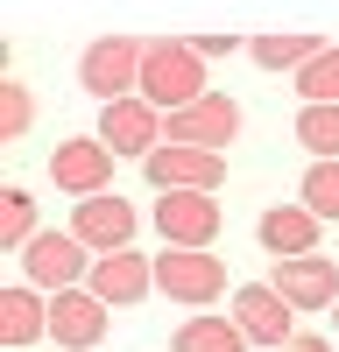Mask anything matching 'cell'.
Masks as SVG:
<instances>
[{
  "instance_id": "8fae6325",
  "label": "cell",
  "mask_w": 339,
  "mask_h": 352,
  "mask_svg": "<svg viewBox=\"0 0 339 352\" xmlns=\"http://www.w3.org/2000/svg\"><path fill=\"white\" fill-rule=\"evenodd\" d=\"M85 289H92L106 310H134V303L156 289V261H149V254H134V247L99 254V261H92V282H85Z\"/></svg>"
},
{
  "instance_id": "9c48e42d",
  "label": "cell",
  "mask_w": 339,
  "mask_h": 352,
  "mask_svg": "<svg viewBox=\"0 0 339 352\" xmlns=\"http://www.w3.org/2000/svg\"><path fill=\"white\" fill-rule=\"evenodd\" d=\"M240 134V106L226 99V92H205L198 106H184V113H170V134L163 141H177V148H212V155H226V141Z\"/></svg>"
},
{
  "instance_id": "3957f363",
  "label": "cell",
  "mask_w": 339,
  "mask_h": 352,
  "mask_svg": "<svg viewBox=\"0 0 339 352\" xmlns=\"http://www.w3.org/2000/svg\"><path fill=\"white\" fill-rule=\"evenodd\" d=\"M141 56H149V43H134V36H99V43H85V56H78V85H85L99 106L134 99V92H141Z\"/></svg>"
},
{
  "instance_id": "8992f818",
  "label": "cell",
  "mask_w": 339,
  "mask_h": 352,
  "mask_svg": "<svg viewBox=\"0 0 339 352\" xmlns=\"http://www.w3.org/2000/svg\"><path fill=\"white\" fill-rule=\"evenodd\" d=\"M156 232H163V247L212 254V240H219V190H163L156 197Z\"/></svg>"
},
{
  "instance_id": "5b68a950",
  "label": "cell",
  "mask_w": 339,
  "mask_h": 352,
  "mask_svg": "<svg viewBox=\"0 0 339 352\" xmlns=\"http://www.w3.org/2000/svg\"><path fill=\"white\" fill-rule=\"evenodd\" d=\"M50 184L64 190V197H106L113 190V148L99 134H71V141H56L50 148Z\"/></svg>"
},
{
  "instance_id": "30bf717a",
  "label": "cell",
  "mask_w": 339,
  "mask_h": 352,
  "mask_svg": "<svg viewBox=\"0 0 339 352\" xmlns=\"http://www.w3.org/2000/svg\"><path fill=\"white\" fill-rule=\"evenodd\" d=\"M134 226H141V212L121 197V190H106V197H85L78 212H71V232L92 254H121V247H134Z\"/></svg>"
},
{
  "instance_id": "ba28073f",
  "label": "cell",
  "mask_w": 339,
  "mask_h": 352,
  "mask_svg": "<svg viewBox=\"0 0 339 352\" xmlns=\"http://www.w3.org/2000/svg\"><path fill=\"white\" fill-rule=\"evenodd\" d=\"M234 324L247 331V345H269V352H282L297 338V310L276 296L269 282H240L234 289Z\"/></svg>"
},
{
  "instance_id": "cb8c5ba5",
  "label": "cell",
  "mask_w": 339,
  "mask_h": 352,
  "mask_svg": "<svg viewBox=\"0 0 339 352\" xmlns=\"http://www.w3.org/2000/svg\"><path fill=\"white\" fill-rule=\"evenodd\" d=\"M191 50H198V56L212 64V56H234V50H247V43L234 36V28H226V36H191Z\"/></svg>"
},
{
  "instance_id": "d4e9b609",
  "label": "cell",
  "mask_w": 339,
  "mask_h": 352,
  "mask_svg": "<svg viewBox=\"0 0 339 352\" xmlns=\"http://www.w3.org/2000/svg\"><path fill=\"white\" fill-rule=\"evenodd\" d=\"M282 352H332V338H318V331H297V338L282 345Z\"/></svg>"
},
{
  "instance_id": "5bb4252c",
  "label": "cell",
  "mask_w": 339,
  "mask_h": 352,
  "mask_svg": "<svg viewBox=\"0 0 339 352\" xmlns=\"http://www.w3.org/2000/svg\"><path fill=\"white\" fill-rule=\"evenodd\" d=\"M50 338L64 352H92L106 338V303L92 289H64V296H50Z\"/></svg>"
},
{
  "instance_id": "d6986e66",
  "label": "cell",
  "mask_w": 339,
  "mask_h": 352,
  "mask_svg": "<svg viewBox=\"0 0 339 352\" xmlns=\"http://www.w3.org/2000/svg\"><path fill=\"white\" fill-rule=\"evenodd\" d=\"M28 240H36V197H28L21 184H8V190H0V247L21 254Z\"/></svg>"
},
{
  "instance_id": "7a4b0ae2",
  "label": "cell",
  "mask_w": 339,
  "mask_h": 352,
  "mask_svg": "<svg viewBox=\"0 0 339 352\" xmlns=\"http://www.w3.org/2000/svg\"><path fill=\"white\" fill-rule=\"evenodd\" d=\"M92 247L78 240V232H36V240L21 247V282L43 289V296H64V289H85L92 282Z\"/></svg>"
},
{
  "instance_id": "ac0fdd59",
  "label": "cell",
  "mask_w": 339,
  "mask_h": 352,
  "mask_svg": "<svg viewBox=\"0 0 339 352\" xmlns=\"http://www.w3.org/2000/svg\"><path fill=\"white\" fill-rule=\"evenodd\" d=\"M177 352H247V331L234 324V317H212V310H198L177 324Z\"/></svg>"
},
{
  "instance_id": "7c38bea8",
  "label": "cell",
  "mask_w": 339,
  "mask_h": 352,
  "mask_svg": "<svg viewBox=\"0 0 339 352\" xmlns=\"http://www.w3.org/2000/svg\"><path fill=\"white\" fill-rule=\"evenodd\" d=\"M269 289H276L290 310H332V303H339V268H332L325 254H297V261H276Z\"/></svg>"
},
{
  "instance_id": "ffe728a7",
  "label": "cell",
  "mask_w": 339,
  "mask_h": 352,
  "mask_svg": "<svg viewBox=\"0 0 339 352\" xmlns=\"http://www.w3.org/2000/svg\"><path fill=\"white\" fill-rule=\"evenodd\" d=\"M297 141L311 148V162H339V106H304L297 113Z\"/></svg>"
},
{
  "instance_id": "52a82bcc",
  "label": "cell",
  "mask_w": 339,
  "mask_h": 352,
  "mask_svg": "<svg viewBox=\"0 0 339 352\" xmlns=\"http://www.w3.org/2000/svg\"><path fill=\"white\" fill-rule=\"evenodd\" d=\"M163 134H170V120H163V113L149 106V99H113L106 113H99V141H106V148L113 155H134V162H149L156 148H163Z\"/></svg>"
},
{
  "instance_id": "484cf974",
  "label": "cell",
  "mask_w": 339,
  "mask_h": 352,
  "mask_svg": "<svg viewBox=\"0 0 339 352\" xmlns=\"http://www.w3.org/2000/svg\"><path fill=\"white\" fill-rule=\"evenodd\" d=\"M332 331H339V303H332Z\"/></svg>"
},
{
  "instance_id": "44dd1931",
  "label": "cell",
  "mask_w": 339,
  "mask_h": 352,
  "mask_svg": "<svg viewBox=\"0 0 339 352\" xmlns=\"http://www.w3.org/2000/svg\"><path fill=\"white\" fill-rule=\"evenodd\" d=\"M297 99H304V106H339V43L297 71Z\"/></svg>"
},
{
  "instance_id": "6da1fadb",
  "label": "cell",
  "mask_w": 339,
  "mask_h": 352,
  "mask_svg": "<svg viewBox=\"0 0 339 352\" xmlns=\"http://www.w3.org/2000/svg\"><path fill=\"white\" fill-rule=\"evenodd\" d=\"M141 99H149L163 120L205 99V56L191 50V36H156L141 56Z\"/></svg>"
},
{
  "instance_id": "2e32d148",
  "label": "cell",
  "mask_w": 339,
  "mask_h": 352,
  "mask_svg": "<svg viewBox=\"0 0 339 352\" xmlns=\"http://www.w3.org/2000/svg\"><path fill=\"white\" fill-rule=\"evenodd\" d=\"M36 338H50V303H43V289H28V282L0 289V345L21 352V345H36Z\"/></svg>"
},
{
  "instance_id": "4fadbf2b",
  "label": "cell",
  "mask_w": 339,
  "mask_h": 352,
  "mask_svg": "<svg viewBox=\"0 0 339 352\" xmlns=\"http://www.w3.org/2000/svg\"><path fill=\"white\" fill-rule=\"evenodd\" d=\"M141 169H149L156 190H219V184H226V155H212V148H177V141H163Z\"/></svg>"
},
{
  "instance_id": "7402d4cb",
  "label": "cell",
  "mask_w": 339,
  "mask_h": 352,
  "mask_svg": "<svg viewBox=\"0 0 339 352\" xmlns=\"http://www.w3.org/2000/svg\"><path fill=\"white\" fill-rule=\"evenodd\" d=\"M297 204L318 219H339V162H311L304 184H297Z\"/></svg>"
},
{
  "instance_id": "e0dca14e",
  "label": "cell",
  "mask_w": 339,
  "mask_h": 352,
  "mask_svg": "<svg viewBox=\"0 0 339 352\" xmlns=\"http://www.w3.org/2000/svg\"><path fill=\"white\" fill-rule=\"evenodd\" d=\"M332 43L325 36H311V28H269V36H247V56L262 71H304L311 56H325Z\"/></svg>"
},
{
  "instance_id": "603a6c76",
  "label": "cell",
  "mask_w": 339,
  "mask_h": 352,
  "mask_svg": "<svg viewBox=\"0 0 339 352\" xmlns=\"http://www.w3.org/2000/svg\"><path fill=\"white\" fill-rule=\"evenodd\" d=\"M28 120H36V99H28L21 78H0V141H21Z\"/></svg>"
},
{
  "instance_id": "9a60e30c",
  "label": "cell",
  "mask_w": 339,
  "mask_h": 352,
  "mask_svg": "<svg viewBox=\"0 0 339 352\" xmlns=\"http://www.w3.org/2000/svg\"><path fill=\"white\" fill-rule=\"evenodd\" d=\"M254 232H262V247H269L276 261H297V254H318L325 219H318V212H304V204H269Z\"/></svg>"
},
{
  "instance_id": "277c9868",
  "label": "cell",
  "mask_w": 339,
  "mask_h": 352,
  "mask_svg": "<svg viewBox=\"0 0 339 352\" xmlns=\"http://www.w3.org/2000/svg\"><path fill=\"white\" fill-rule=\"evenodd\" d=\"M156 289L170 303H191V310H205L226 296V261L219 254H198V247H163L156 254Z\"/></svg>"
}]
</instances>
